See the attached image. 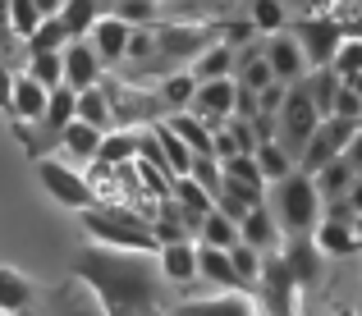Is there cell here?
<instances>
[{"label":"cell","mask_w":362,"mask_h":316,"mask_svg":"<svg viewBox=\"0 0 362 316\" xmlns=\"http://www.w3.org/2000/svg\"><path fill=\"white\" fill-rule=\"evenodd\" d=\"M74 271L101 298L106 316H156L160 312V280L142 252L88 247L74 262Z\"/></svg>","instance_id":"cell-1"},{"label":"cell","mask_w":362,"mask_h":316,"mask_svg":"<svg viewBox=\"0 0 362 316\" xmlns=\"http://www.w3.org/2000/svg\"><path fill=\"white\" fill-rule=\"evenodd\" d=\"M78 220L97 247H115V252H151V247H160L156 234H151V220H142L129 206H101L97 202V206L78 211Z\"/></svg>","instance_id":"cell-2"},{"label":"cell","mask_w":362,"mask_h":316,"mask_svg":"<svg viewBox=\"0 0 362 316\" xmlns=\"http://www.w3.org/2000/svg\"><path fill=\"white\" fill-rule=\"evenodd\" d=\"M271 211H275V220H280V229L289 238L312 234V229L321 225V216H326V202H321V193H317V179L303 175V170H293L284 184H275Z\"/></svg>","instance_id":"cell-3"},{"label":"cell","mask_w":362,"mask_h":316,"mask_svg":"<svg viewBox=\"0 0 362 316\" xmlns=\"http://www.w3.org/2000/svg\"><path fill=\"white\" fill-rule=\"evenodd\" d=\"M317 129H321V110H317V101H312V92L308 88L289 92L284 105H280V115H275V142L298 160L303 151H308V142H312Z\"/></svg>","instance_id":"cell-4"},{"label":"cell","mask_w":362,"mask_h":316,"mask_svg":"<svg viewBox=\"0 0 362 316\" xmlns=\"http://www.w3.org/2000/svg\"><path fill=\"white\" fill-rule=\"evenodd\" d=\"M37 179H42V188L55 197V202L69 206V211H88V206H97V193H92V184L83 179V170H74V165H69V160L37 156Z\"/></svg>","instance_id":"cell-5"},{"label":"cell","mask_w":362,"mask_h":316,"mask_svg":"<svg viewBox=\"0 0 362 316\" xmlns=\"http://www.w3.org/2000/svg\"><path fill=\"white\" fill-rule=\"evenodd\" d=\"M358 138V124L354 119H339V115H330V119H321V129L312 133V142H308V151L298 156V170L303 175H312L317 179L321 170L330 165V160H339L349 151V142Z\"/></svg>","instance_id":"cell-6"},{"label":"cell","mask_w":362,"mask_h":316,"mask_svg":"<svg viewBox=\"0 0 362 316\" xmlns=\"http://www.w3.org/2000/svg\"><path fill=\"white\" fill-rule=\"evenodd\" d=\"M221 42V33L216 28H184V23H160L156 28V60H202V51H211V46Z\"/></svg>","instance_id":"cell-7"},{"label":"cell","mask_w":362,"mask_h":316,"mask_svg":"<svg viewBox=\"0 0 362 316\" xmlns=\"http://www.w3.org/2000/svg\"><path fill=\"white\" fill-rule=\"evenodd\" d=\"M298 46L303 55H308L312 69H330L339 55V46H344V33H339V23H330V18H303L298 23Z\"/></svg>","instance_id":"cell-8"},{"label":"cell","mask_w":362,"mask_h":316,"mask_svg":"<svg viewBox=\"0 0 362 316\" xmlns=\"http://www.w3.org/2000/svg\"><path fill=\"white\" fill-rule=\"evenodd\" d=\"M257 293H262L266 312L271 316H293V298H298V284H293L284 257H266L262 262V280H257Z\"/></svg>","instance_id":"cell-9"},{"label":"cell","mask_w":362,"mask_h":316,"mask_svg":"<svg viewBox=\"0 0 362 316\" xmlns=\"http://www.w3.org/2000/svg\"><path fill=\"white\" fill-rule=\"evenodd\" d=\"M280 257H284V266H289V275H293L298 289H312V284L321 280V271H326V252H321L317 238H308V234L289 238Z\"/></svg>","instance_id":"cell-10"},{"label":"cell","mask_w":362,"mask_h":316,"mask_svg":"<svg viewBox=\"0 0 362 316\" xmlns=\"http://www.w3.org/2000/svg\"><path fill=\"white\" fill-rule=\"evenodd\" d=\"M234 97H239V83L234 78H216V83H197V97H193V115L206 124L221 129L225 119L234 115Z\"/></svg>","instance_id":"cell-11"},{"label":"cell","mask_w":362,"mask_h":316,"mask_svg":"<svg viewBox=\"0 0 362 316\" xmlns=\"http://www.w3.org/2000/svg\"><path fill=\"white\" fill-rule=\"evenodd\" d=\"M101 83V55L92 51V42H69L64 51V88L92 92Z\"/></svg>","instance_id":"cell-12"},{"label":"cell","mask_w":362,"mask_h":316,"mask_svg":"<svg viewBox=\"0 0 362 316\" xmlns=\"http://www.w3.org/2000/svg\"><path fill=\"white\" fill-rule=\"evenodd\" d=\"M266 60H271V74H275V83H298L303 74L312 69L308 64V55H303V46H298V37H275L271 46H266Z\"/></svg>","instance_id":"cell-13"},{"label":"cell","mask_w":362,"mask_h":316,"mask_svg":"<svg viewBox=\"0 0 362 316\" xmlns=\"http://www.w3.org/2000/svg\"><path fill=\"white\" fill-rule=\"evenodd\" d=\"M129 42H133V28L119 23L115 14L101 18L97 28H92V51L101 55V64H115V60H129Z\"/></svg>","instance_id":"cell-14"},{"label":"cell","mask_w":362,"mask_h":316,"mask_svg":"<svg viewBox=\"0 0 362 316\" xmlns=\"http://www.w3.org/2000/svg\"><path fill=\"white\" fill-rule=\"evenodd\" d=\"M156 206L160 211L151 216V234H156V243L160 247H165V243H193V225H188L184 206H179L175 197H160Z\"/></svg>","instance_id":"cell-15"},{"label":"cell","mask_w":362,"mask_h":316,"mask_svg":"<svg viewBox=\"0 0 362 316\" xmlns=\"http://www.w3.org/2000/svg\"><path fill=\"white\" fill-rule=\"evenodd\" d=\"M197 280H211V284H221L225 293H234V289H243V280H239V271H234V257L225 252V247H197Z\"/></svg>","instance_id":"cell-16"},{"label":"cell","mask_w":362,"mask_h":316,"mask_svg":"<svg viewBox=\"0 0 362 316\" xmlns=\"http://www.w3.org/2000/svg\"><path fill=\"white\" fill-rule=\"evenodd\" d=\"M165 124L179 133V138L188 142V151L193 156H216V124L197 119L193 110H179V115H165Z\"/></svg>","instance_id":"cell-17"},{"label":"cell","mask_w":362,"mask_h":316,"mask_svg":"<svg viewBox=\"0 0 362 316\" xmlns=\"http://www.w3.org/2000/svg\"><path fill=\"white\" fill-rule=\"evenodd\" d=\"M170 197H175V202L184 206V216H188V225H193V234L202 229V220L216 211V193H206V188L197 184V179H188V175H184V179H175Z\"/></svg>","instance_id":"cell-18"},{"label":"cell","mask_w":362,"mask_h":316,"mask_svg":"<svg viewBox=\"0 0 362 316\" xmlns=\"http://www.w3.org/2000/svg\"><path fill=\"white\" fill-rule=\"evenodd\" d=\"M101 142H106V133H101V129H92V124L74 119L69 129H64V138H60V151L74 160V165H88V160L101 156Z\"/></svg>","instance_id":"cell-19"},{"label":"cell","mask_w":362,"mask_h":316,"mask_svg":"<svg viewBox=\"0 0 362 316\" xmlns=\"http://www.w3.org/2000/svg\"><path fill=\"white\" fill-rule=\"evenodd\" d=\"M46 101H51V92H46L37 78H28V74L14 78V119L18 124H42Z\"/></svg>","instance_id":"cell-20"},{"label":"cell","mask_w":362,"mask_h":316,"mask_svg":"<svg viewBox=\"0 0 362 316\" xmlns=\"http://www.w3.org/2000/svg\"><path fill=\"white\" fill-rule=\"evenodd\" d=\"M74 119H78V92H74V88H55V92H51V101H46V115H42L46 138L60 142V138H64V129H69Z\"/></svg>","instance_id":"cell-21"},{"label":"cell","mask_w":362,"mask_h":316,"mask_svg":"<svg viewBox=\"0 0 362 316\" xmlns=\"http://www.w3.org/2000/svg\"><path fill=\"white\" fill-rule=\"evenodd\" d=\"M160 280H170V284L197 280V247L193 243H165L160 247Z\"/></svg>","instance_id":"cell-22"},{"label":"cell","mask_w":362,"mask_h":316,"mask_svg":"<svg viewBox=\"0 0 362 316\" xmlns=\"http://www.w3.org/2000/svg\"><path fill=\"white\" fill-rule=\"evenodd\" d=\"M175 316H252V303L239 293H216V298H193L179 303Z\"/></svg>","instance_id":"cell-23"},{"label":"cell","mask_w":362,"mask_h":316,"mask_svg":"<svg viewBox=\"0 0 362 316\" xmlns=\"http://www.w3.org/2000/svg\"><path fill=\"white\" fill-rule=\"evenodd\" d=\"M358 179H362V175H358L354 165H349L344 156H339V160H330V165L317 175V193H321V202H339V197H349Z\"/></svg>","instance_id":"cell-24"},{"label":"cell","mask_w":362,"mask_h":316,"mask_svg":"<svg viewBox=\"0 0 362 316\" xmlns=\"http://www.w3.org/2000/svg\"><path fill=\"white\" fill-rule=\"evenodd\" d=\"M239 234H243V243H252L257 252H266V247L280 243L284 229H280V220H275V211H271V206H257L252 216H247L243 225H239Z\"/></svg>","instance_id":"cell-25"},{"label":"cell","mask_w":362,"mask_h":316,"mask_svg":"<svg viewBox=\"0 0 362 316\" xmlns=\"http://www.w3.org/2000/svg\"><path fill=\"white\" fill-rule=\"evenodd\" d=\"M151 133H156V142H160V151H165V165H170V175H175V179H184L188 175V170H193V151H188V142L184 138H179V133L175 129H170V124L165 119H160V124H151Z\"/></svg>","instance_id":"cell-26"},{"label":"cell","mask_w":362,"mask_h":316,"mask_svg":"<svg viewBox=\"0 0 362 316\" xmlns=\"http://www.w3.org/2000/svg\"><path fill=\"white\" fill-rule=\"evenodd\" d=\"M312 238H317V247H321L326 257H354L358 247H362V243H358V229H354V225H335V220H321Z\"/></svg>","instance_id":"cell-27"},{"label":"cell","mask_w":362,"mask_h":316,"mask_svg":"<svg viewBox=\"0 0 362 316\" xmlns=\"http://www.w3.org/2000/svg\"><path fill=\"white\" fill-rule=\"evenodd\" d=\"M60 18H64V28H69L74 42H83V33H92V28L106 18V9H101V0H64Z\"/></svg>","instance_id":"cell-28"},{"label":"cell","mask_w":362,"mask_h":316,"mask_svg":"<svg viewBox=\"0 0 362 316\" xmlns=\"http://www.w3.org/2000/svg\"><path fill=\"white\" fill-rule=\"evenodd\" d=\"M33 303V280L14 266H0V312H28Z\"/></svg>","instance_id":"cell-29"},{"label":"cell","mask_w":362,"mask_h":316,"mask_svg":"<svg viewBox=\"0 0 362 316\" xmlns=\"http://www.w3.org/2000/svg\"><path fill=\"white\" fill-rule=\"evenodd\" d=\"M197 238H202L206 247H225V252H230V247H239L243 243V234H239V225H234L230 216H225L221 206L211 211V216L202 220V229H197Z\"/></svg>","instance_id":"cell-30"},{"label":"cell","mask_w":362,"mask_h":316,"mask_svg":"<svg viewBox=\"0 0 362 316\" xmlns=\"http://www.w3.org/2000/svg\"><path fill=\"white\" fill-rule=\"evenodd\" d=\"M142 147V133H106V142H101V170H124L133 156H138Z\"/></svg>","instance_id":"cell-31"},{"label":"cell","mask_w":362,"mask_h":316,"mask_svg":"<svg viewBox=\"0 0 362 316\" xmlns=\"http://www.w3.org/2000/svg\"><path fill=\"white\" fill-rule=\"evenodd\" d=\"M234 64H239V60H234V51H230L225 42H216L211 51H202V60H197L188 74H193L197 83H216V78H230V74H234Z\"/></svg>","instance_id":"cell-32"},{"label":"cell","mask_w":362,"mask_h":316,"mask_svg":"<svg viewBox=\"0 0 362 316\" xmlns=\"http://www.w3.org/2000/svg\"><path fill=\"white\" fill-rule=\"evenodd\" d=\"M257 165H262L266 184H284V179L298 170V160H293L280 142H262V147H257Z\"/></svg>","instance_id":"cell-33"},{"label":"cell","mask_w":362,"mask_h":316,"mask_svg":"<svg viewBox=\"0 0 362 316\" xmlns=\"http://www.w3.org/2000/svg\"><path fill=\"white\" fill-rule=\"evenodd\" d=\"M193 97H197V78L193 74H170V78L160 83V105H165L170 115L193 110Z\"/></svg>","instance_id":"cell-34"},{"label":"cell","mask_w":362,"mask_h":316,"mask_svg":"<svg viewBox=\"0 0 362 316\" xmlns=\"http://www.w3.org/2000/svg\"><path fill=\"white\" fill-rule=\"evenodd\" d=\"M78 119L106 133L110 124H115V110H110V97H106L101 88H92V92H78Z\"/></svg>","instance_id":"cell-35"},{"label":"cell","mask_w":362,"mask_h":316,"mask_svg":"<svg viewBox=\"0 0 362 316\" xmlns=\"http://www.w3.org/2000/svg\"><path fill=\"white\" fill-rule=\"evenodd\" d=\"M69 42H74V37H69V28H64V18H46L28 46H33V55H64Z\"/></svg>","instance_id":"cell-36"},{"label":"cell","mask_w":362,"mask_h":316,"mask_svg":"<svg viewBox=\"0 0 362 316\" xmlns=\"http://www.w3.org/2000/svg\"><path fill=\"white\" fill-rule=\"evenodd\" d=\"M239 74H243V88H252L257 97H262V92L275 83V74H271V60H266V51H262V55H257V51H239Z\"/></svg>","instance_id":"cell-37"},{"label":"cell","mask_w":362,"mask_h":316,"mask_svg":"<svg viewBox=\"0 0 362 316\" xmlns=\"http://www.w3.org/2000/svg\"><path fill=\"white\" fill-rule=\"evenodd\" d=\"M339 88H344V78H339L335 69H317V78H312V101H317V110H321V119H330L335 115V97H339Z\"/></svg>","instance_id":"cell-38"},{"label":"cell","mask_w":362,"mask_h":316,"mask_svg":"<svg viewBox=\"0 0 362 316\" xmlns=\"http://www.w3.org/2000/svg\"><path fill=\"white\" fill-rule=\"evenodd\" d=\"M42 23L46 18H42V9H37L33 0H9V28H14V37H28V42H33Z\"/></svg>","instance_id":"cell-39"},{"label":"cell","mask_w":362,"mask_h":316,"mask_svg":"<svg viewBox=\"0 0 362 316\" xmlns=\"http://www.w3.org/2000/svg\"><path fill=\"white\" fill-rule=\"evenodd\" d=\"M28 78H37L46 92L64 88V55H33V64H28Z\"/></svg>","instance_id":"cell-40"},{"label":"cell","mask_w":362,"mask_h":316,"mask_svg":"<svg viewBox=\"0 0 362 316\" xmlns=\"http://www.w3.org/2000/svg\"><path fill=\"white\" fill-rule=\"evenodd\" d=\"M230 257H234V271H239L243 289H257V280H262V262H266V257L257 252L252 243H239V247H230Z\"/></svg>","instance_id":"cell-41"},{"label":"cell","mask_w":362,"mask_h":316,"mask_svg":"<svg viewBox=\"0 0 362 316\" xmlns=\"http://www.w3.org/2000/svg\"><path fill=\"white\" fill-rule=\"evenodd\" d=\"M225 179H234V184H247V188H266V175H262V165H257V156H234V160H225Z\"/></svg>","instance_id":"cell-42"},{"label":"cell","mask_w":362,"mask_h":316,"mask_svg":"<svg viewBox=\"0 0 362 316\" xmlns=\"http://www.w3.org/2000/svg\"><path fill=\"white\" fill-rule=\"evenodd\" d=\"M188 179H197V184H202L206 193H216V197H221L225 170H221V160H216V156H197V160H193V170H188Z\"/></svg>","instance_id":"cell-43"},{"label":"cell","mask_w":362,"mask_h":316,"mask_svg":"<svg viewBox=\"0 0 362 316\" xmlns=\"http://www.w3.org/2000/svg\"><path fill=\"white\" fill-rule=\"evenodd\" d=\"M115 18L119 23H129V28H142V23H156V5L151 0H119L115 5Z\"/></svg>","instance_id":"cell-44"},{"label":"cell","mask_w":362,"mask_h":316,"mask_svg":"<svg viewBox=\"0 0 362 316\" xmlns=\"http://www.w3.org/2000/svg\"><path fill=\"white\" fill-rule=\"evenodd\" d=\"M252 33H257L252 14H239V18H230V23H225V37H221V42L230 46V51H247V42H252Z\"/></svg>","instance_id":"cell-45"},{"label":"cell","mask_w":362,"mask_h":316,"mask_svg":"<svg viewBox=\"0 0 362 316\" xmlns=\"http://www.w3.org/2000/svg\"><path fill=\"white\" fill-rule=\"evenodd\" d=\"M252 23H257V33H280V23H284L280 0H257L252 5Z\"/></svg>","instance_id":"cell-46"},{"label":"cell","mask_w":362,"mask_h":316,"mask_svg":"<svg viewBox=\"0 0 362 316\" xmlns=\"http://www.w3.org/2000/svg\"><path fill=\"white\" fill-rule=\"evenodd\" d=\"M330 69L339 74V78H354V74H362V42H344L335 55V64Z\"/></svg>","instance_id":"cell-47"},{"label":"cell","mask_w":362,"mask_h":316,"mask_svg":"<svg viewBox=\"0 0 362 316\" xmlns=\"http://www.w3.org/2000/svg\"><path fill=\"white\" fill-rule=\"evenodd\" d=\"M335 115H339V119H354V124L362 119V97L349 88V83L339 88V97H335Z\"/></svg>","instance_id":"cell-48"},{"label":"cell","mask_w":362,"mask_h":316,"mask_svg":"<svg viewBox=\"0 0 362 316\" xmlns=\"http://www.w3.org/2000/svg\"><path fill=\"white\" fill-rule=\"evenodd\" d=\"M221 197H230V202H243V206H262V188L234 184V179H225V184H221Z\"/></svg>","instance_id":"cell-49"},{"label":"cell","mask_w":362,"mask_h":316,"mask_svg":"<svg viewBox=\"0 0 362 316\" xmlns=\"http://www.w3.org/2000/svg\"><path fill=\"white\" fill-rule=\"evenodd\" d=\"M147 55H156V33H147V28H133L129 60H147Z\"/></svg>","instance_id":"cell-50"},{"label":"cell","mask_w":362,"mask_h":316,"mask_svg":"<svg viewBox=\"0 0 362 316\" xmlns=\"http://www.w3.org/2000/svg\"><path fill=\"white\" fill-rule=\"evenodd\" d=\"M321 220H335V225H358V211L349 197H339V202H326V216Z\"/></svg>","instance_id":"cell-51"},{"label":"cell","mask_w":362,"mask_h":316,"mask_svg":"<svg viewBox=\"0 0 362 316\" xmlns=\"http://www.w3.org/2000/svg\"><path fill=\"white\" fill-rule=\"evenodd\" d=\"M284 97H289V92H284V83H271V88H266L262 97H257V105H262V115H280Z\"/></svg>","instance_id":"cell-52"},{"label":"cell","mask_w":362,"mask_h":316,"mask_svg":"<svg viewBox=\"0 0 362 316\" xmlns=\"http://www.w3.org/2000/svg\"><path fill=\"white\" fill-rule=\"evenodd\" d=\"M0 110H14V78L0 74Z\"/></svg>","instance_id":"cell-53"},{"label":"cell","mask_w":362,"mask_h":316,"mask_svg":"<svg viewBox=\"0 0 362 316\" xmlns=\"http://www.w3.org/2000/svg\"><path fill=\"white\" fill-rule=\"evenodd\" d=\"M344 160H349V165H354V170H358V175H362V129H358V138H354V142H349V151H344Z\"/></svg>","instance_id":"cell-54"},{"label":"cell","mask_w":362,"mask_h":316,"mask_svg":"<svg viewBox=\"0 0 362 316\" xmlns=\"http://www.w3.org/2000/svg\"><path fill=\"white\" fill-rule=\"evenodd\" d=\"M14 37V28H9V0H0V46Z\"/></svg>","instance_id":"cell-55"},{"label":"cell","mask_w":362,"mask_h":316,"mask_svg":"<svg viewBox=\"0 0 362 316\" xmlns=\"http://www.w3.org/2000/svg\"><path fill=\"white\" fill-rule=\"evenodd\" d=\"M37 9H42V18H60V9H64V0H33Z\"/></svg>","instance_id":"cell-56"},{"label":"cell","mask_w":362,"mask_h":316,"mask_svg":"<svg viewBox=\"0 0 362 316\" xmlns=\"http://www.w3.org/2000/svg\"><path fill=\"white\" fill-rule=\"evenodd\" d=\"M349 202H354V211H358V216H362V179H358V184H354V193H349Z\"/></svg>","instance_id":"cell-57"},{"label":"cell","mask_w":362,"mask_h":316,"mask_svg":"<svg viewBox=\"0 0 362 316\" xmlns=\"http://www.w3.org/2000/svg\"><path fill=\"white\" fill-rule=\"evenodd\" d=\"M344 83H349V88L358 92V97H362V74H354V78H344Z\"/></svg>","instance_id":"cell-58"},{"label":"cell","mask_w":362,"mask_h":316,"mask_svg":"<svg viewBox=\"0 0 362 316\" xmlns=\"http://www.w3.org/2000/svg\"><path fill=\"white\" fill-rule=\"evenodd\" d=\"M119 5V0H101V9H115Z\"/></svg>","instance_id":"cell-59"},{"label":"cell","mask_w":362,"mask_h":316,"mask_svg":"<svg viewBox=\"0 0 362 316\" xmlns=\"http://www.w3.org/2000/svg\"><path fill=\"white\" fill-rule=\"evenodd\" d=\"M354 229H358V243H362V216H358V225H354Z\"/></svg>","instance_id":"cell-60"},{"label":"cell","mask_w":362,"mask_h":316,"mask_svg":"<svg viewBox=\"0 0 362 316\" xmlns=\"http://www.w3.org/2000/svg\"><path fill=\"white\" fill-rule=\"evenodd\" d=\"M0 316H28V312H0Z\"/></svg>","instance_id":"cell-61"},{"label":"cell","mask_w":362,"mask_h":316,"mask_svg":"<svg viewBox=\"0 0 362 316\" xmlns=\"http://www.w3.org/2000/svg\"><path fill=\"white\" fill-rule=\"evenodd\" d=\"M151 5H160V0H151Z\"/></svg>","instance_id":"cell-62"},{"label":"cell","mask_w":362,"mask_h":316,"mask_svg":"<svg viewBox=\"0 0 362 316\" xmlns=\"http://www.w3.org/2000/svg\"><path fill=\"white\" fill-rule=\"evenodd\" d=\"M358 129H362V119H358Z\"/></svg>","instance_id":"cell-63"}]
</instances>
